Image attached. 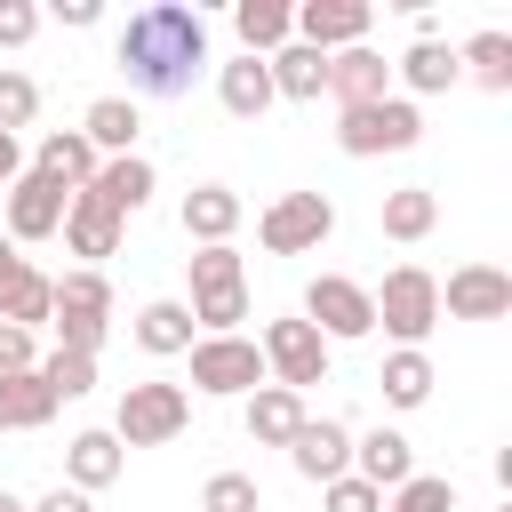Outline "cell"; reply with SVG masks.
I'll use <instances>...</instances> for the list:
<instances>
[{
    "label": "cell",
    "instance_id": "6da1fadb",
    "mask_svg": "<svg viewBox=\"0 0 512 512\" xmlns=\"http://www.w3.org/2000/svg\"><path fill=\"white\" fill-rule=\"evenodd\" d=\"M120 72L136 96H184L200 72H208V16L184 8V0H152L120 24Z\"/></svg>",
    "mask_w": 512,
    "mask_h": 512
},
{
    "label": "cell",
    "instance_id": "7a4b0ae2",
    "mask_svg": "<svg viewBox=\"0 0 512 512\" xmlns=\"http://www.w3.org/2000/svg\"><path fill=\"white\" fill-rule=\"evenodd\" d=\"M184 272H192V328H208V336H240V320H248V272H240V256L232 248H200V256H184Z\"/></svg>",
    "mask_w": 512,
    "mask_h": 512
},
{
    "label": "cell",
    "instance_id": "3957f363",
    "mask_svg": "<svg viewBox=\"0 0 512 512\" xmlns=\"http://www.w3.org/2000/svg\"><path fill=\"white\" fill-rule=\"evenodd\" d=\"M368 304H376V320L400 336V352H424V336L440 328V280H432L424 264H392L384 288H368Z\"/></svg>",
    "mask_w": 512,
    "mask_h": 512
},
{
    "label": "cell",
    "instance_id": "277c9868",
    "mask_svg": "<svg viewBox=\"0 0 512 512\" xmlns=\"http://www.w3.org/2000/svg\"><path fill=\"white\" fill-rule=\"evenodd\" d=\"M192 424V392L184 384H128L120 392V416H112V440L120 448H160V440H176Z\"/></svg>",
    "mask_w": 512,
    "mask_h": 512
},
{
    "label": "cell",
    "instance_id": "5b68a950",
    "mask_svg": "<svg viewBox=\"0 0 512 512\" xmlns=\"http://www.w3.org/2000/svg\"><path fill=\"white\" fill-rule=\"evenodd\" d=\"M416 136H424V112H416L408 96H376V104H352V112H336V144H344L352 160L408 152Z\"/></svg>",
    "mask_w": 512,
    "mask_h": 512
},
{
    "label": "cell",
    "instance_id": "8992f818",
    "mask_svg": "<svg viewBox=\"0 0 512 512\" xmlns=\"http://www.w3.org/2000/svg\"><path fill=\"white\" fill-rule=\"evenodd\" d=\"M48 328H56L64 352H96L104 328H112V280L88 272V264L64 272V280H56V312H48Z\"/></svg>",
    "mask_w": 512,
    "mask_h": 512
},
{
    "label": "cell",
    "instance_id": "52a82bcc",
    "mask_svg": "<svg viewBox=\"0 0 512 512\" xmlns=\"http://www.w3.org/2000/svg\"><path fill=\"white\" fill-rule=\"evenodd\" d=\"M336 232V200L328 192H280L264 216H256V240L272 248V256H304V248H320Z\"/></svg>",
    "mask_w": 512,
    "mask_h": 512
},
{
    "label": "cell",
    "instance_id": "ba28073f",
    "mask_svg": "<svg viewBox=\"0 0 512 512\" xmlns=\"http://www.w3.org/2000/svg\"><path fill=\"white\" fill-rule=\"evenodd\" d=\"M256 352H264V376L288 384V392L328 384V336H320L312 320H272V328L256 336Z\"/></svg>",
    "mask_w": 512,
    "mask_h": 512
},
{
    "label": "cell",
    "instance_id": "9c48e42d",
    "mask_svg": "<svg viewBox=\"0 0 512 512\" xmlns=\"http://www.w3.org/2000/svg\"><path fill=\"white\" fill-rule=\"evenodd\" d=\"M192 384L216 392V400H240V392H256L272 376H264V352L248 336H192Z\"/></svg>",
    "mask_w": 512,
    "mask_h": 512
},
{
    "label": "cell",
    "instance_id": "30bf717a",
    "mask_svg": "<svg viewBox=\"0 0 512 512\" xmlns=\"http://www.w3.org/2000/svg\"><path fill=\"white\" fill-rule=\"evenodd\" d=\"M304 320H312L328 344H352V336H368V328H376V304H368V288H360V280L320 272V280L304 288Z\"/></svg>",
    "mask_w": 512,
    "mask_h": 512
},
{
    "label": "cell",
    "instance_id": "8fae6325",
    "mask_svg": "<svg viewBox=\"0 0 512 512\" xmlns=\"http://www.w3.org/2000/svg\"><path fill=\"white\" fill-rule=\"evenodd\" d=\"M64 200H72L64 184H48V176H32V168H24V176L8 184V240L24 248V240H48V232H64Z\"/></svg>",
    "mask_w": 512,
    "mask_h": 512
},
{
    "label": "cell",
    "instance_id": "7c38bea8",
    "mask_svg": "<svg viewBox=\"0 0 512 512\" xmlns=\"http://www.w3.org/2000/svg\"><path fill=\"white\" fill-rule=\"evenodd\" d=\"M440 312H448V320H504V312H512V272H496V264H464V272H448Z\"/></svg>",
    "mask_w": 512,
    "mask_h": 512
},
{
    "label": "cell",
    "instance_id": "4fadbf2b",
    "mask_svg": "<svg viewBox=\"0 0 512 512\" xmlns=\"http://www.w3.org/2000/svg\"><path fill=\"white\" fill-rule=\"evenodd\" d=\"M56 312V280H40L24 256H16V240H0V320L8 328H40Z\"/></svg>",
    "mask_w": 512,
    "mask_h": 512
},
{
    "label": "cell",
    "instance_id": "5bb4252c",
    "mask_svg": "<svg viewBox=\"0 0 512 512\" xmlns=\"http://www.w3.org/2000/svg\"><path fill=\"white\" fill-rule=\"evenodd\" d=\"M368 16H376L368 0H304V8H296V40L320 48V56H328V48H360V40H368Z\"/></svg>",
    "mask_w": 512,
    "mask_h": 512
},
{
    "label": "cell",
    "instance_id": "9a60e30c",
    "mask_svg": "<svg viewBox=\"0 0 512 512\" xmlns=\"http://www.w3.org/2000/svg\"><path fill=\"white\" fill-rule=\"evenodd\" d=\"M288 456H296V472H304V480H320V488H328V480H344V472H352V432H344L336 416H304V432L288 440Z\"/></svg>",
    "mask_w": 512,
    "mask_h": 512
},
{
    "label": "cell",
    "instance_id": "2e32d148",
    "mask_svg": "<svg viewBox=\"0 0 512 512\" xmlns=\"http://www.w3.org/2000/svg\"><path fill=\"white\" fill-rule=\"evenodd\" d=\"M328 96H336V112L376 104V96H392V64H384L376 48H336V56H328Z\"/></svg>",
    "mask_w": 512,
    "mask_h": 512
},
{
    "label": "cell",
    "instance_id": "e0dca14e",
    "mask_svg": "<svg viewBox=\"0 0 512 512\" xmlns=\"http://www.w3.org/2000/svg\"><path fill=\"white\" fill-rule=\"evenodd\" d=\"M64 248H72V256H88V272H96L112 248H120V216H112V208H104L88 184L64 200Z\"/></svg>",
    "mask_w": 512,
    "mask_h": 512
},
{
    "label": "cell",
    "instance_id": "ac0fdd59",
    "mask_svg": "<svg viewBox=\"0 0 512 512\" xmlns=\"http://www.w3.org/2000/svg\"><path fill=\"white\" fill-rule=\"evenodd\" d=\"M232 232H240V192H232V184H192V192H184V240L232 248Z\"/></svg>",
    "mask_w": 512,
    "mask_h": 512
},
{
    "label": "cell",
    "instance_id": "d6986e66",
    "mask_svg": "<svg viewBox=\"0 0 512 512\" xmlns=\"http://www.w3.org/2000/svg\"><path fill=\"white\" fill-rule=\"evenodd\" d=\"M264 72H272V96H288V104H320V96H328V56H320V48H304V40L272 48V56H264Z\"/></svg>",
    "mask_w": 512,
    "mask_h": 512
},
{
    "label": "cell",
    "instance_id": "ffe728a7",
    "mask_svg": "<svg viewBox=\"0 0 512 512\" xmlns=\"http://www.w3.org/2000/svg\"><path fill=\"white\" fill-rule=\"evenodd\" d=\"M96 168H104V160H96V144H88L80 128H48L40 152H32V176H48V184H64V192H80Z\"/></svg>",
    "mask_w": 512,
    "mask_h": 512
},
{
    "label": "cell",
    "instance_id": "44dd1931",
    "mask_svg": "<svg viewBox=\"0 0 512 512\" xmlns=\"http://www.w3.org/2000/svg\"><path fill=\"white\" fill-rule=\"evenodd\" d=\"M296 432H304V392L256 384V392H248V440H256V448H288Z\"/></svg>",
    "mask_w": 512,
    "mask_h": 512
},
{
    "label": "cell",
    "instance_id": "7402d4cb",
    "mask_svg": "<svg viewBox=\"0 0 512 512\" xmlns=\"http://www.w3.org/2000/svg\"><path fill=\"white\" fill-rule=\"evenodd\" d=\"M80 136L96 144V160H104V152H112V160H128V152H136V136H144L136 96H96V104H88V120H80Z\"/></svg>",
    "mask_w": 512,
    "mask_h": 512
},
{
    "label": "cell",
    "instance_id": "603a6c76",
    "mask_svg": "<svg viewBox=\"0 0 512 512\" xmlns=\"http://www.w3.org/2000/svg\"><path fill=\"white\" fill-rule=\"evenodd\" d=\"M152 184H160V176H152V160H144V152H128V160H104V168L88 176V192H96V200H104L120 224H128V216L152 200Z\"/></svg>",
    "mask_w": 512,
    "mask_h": 512
},
{
    "label": "cell",
    "instance_id": "cb8c5ba5",
    "mask_svg": "<svg viewBox=\"0 0 512 512\" xmlns=\"http://www.w3.org/2000/svg\"><path fill=\"white\" fill-rule=\"evenodd\" d=\"M232 32H240L248 56H272V48L296 40V8L288 0H232Z\"/></svg>",
    "mask_w": 512,
    "mask_h": 512
},
{
    "label": "cell",
    "instance_id": "d4e9b609",
    "mask_svg": "<svg viewBox=\"0 0 512 512\" xmlns=\"http://www.w3.org/2000/svg\"><path fill=\"white\" fill-rule=\"evenodd\" d=\"M216 96H224L232 120H264V112H272V72H264V56H232V64L216 72Z\"/></svg>",
    "mask_w": 512,
    "mask_h": 512
},
{
    "label": "cell",
    "instance_id": "484cf974",
    "mask_svg": "<svg viewBox=\"0 0 512 512\" xmlns=\"http://www.w3.org/2000/svg\"><path fill=\"white\" fill-rule=\"evenodd\" d=\"M352 472H360L368 488H400V480L416 472V448H408L400 432H384V424H376L368 440H352Z\"/></svg>",
    "mask_w": 512,
    "mask_h": 512
},
{
    "label": "cell",
    "instance_id": "4316f807",
    "mask_svg": "<svg viewBox=\"0 0 512 512\" xmlns=\"http://www.w3.org/2000/svg\"><path fill=\"white\" fill-rule=\"evenodd\" d=\"M64 472H72V488H80V496L112 488V480H120V440H112V432H72Z\"/></svg>",
    "mask_w": 512,
    "mask_h": 512
},
{
    "label": "cell",
    "instance_id": "83f0119b",
    "mask_svg": "<svg viewBox=\"0 0 512 512\" xmlns=\"http://www.w3.org/2000/svg\"><path fill=\"white\" fill-rule=\"evenodd\" d=\"M48 416H56V392L40 384V368L0 376V432H40Z\"/></svg>",
    "mask_w": 512,
    "mask_h": 512
},
{
    "label": "cell",
    "instance_id": "f1b7e54d",
    "mask_svg": "<svg viewBox=\"0 0 512 512\" xmlns=\"http://www.w3.org/2000/svg\"><path fill=\"white\" fill-rule=\"evenodd\" d=\"M136 344H144L152 360H168V352H192V312H184L176 296L144 304V312H136Z\"/></svg>",
    "mask_w": 512,
    "mask_h": 512
},
{
    "label": "cell",
    "instance_id": "f546056e",
    "mask_svg": "<svg viewBox=\"0 0 512 512\" xmlns=\"http://www.w3.org/2000/svg\"><path fill=\"white\" fill-rule=\"evenodd\" d=\"M432 224H440V200H432L424 184H400V192H384V240H400V248H408V240H424Z\"/></svg>",
    "mask_w": 512,
    "mask_h": 512
},
{
    "label": "cell",
    "instance_id": "4dcf8cb0",
    "mask_svg": "<svg viewBox=\"0 0 512 512\" xmlns=\"http://www.w3.org/2000/svg\"><path fill=\"white\" fill-rule=\"evenodd\" d=\"M456 72H472L480 88H512V32H472L464 40V56H456Z\"/></svg>",
    "mask_w": 512,
    "mask_h": 512
},
{
    "label": "cell",
    "instance_id": "1f68e13d",
    "mask_svg": "<svg viewBox=\"0 0 512 512\" xmlns=\"http://www.w3.org/2000/svg\"><path fill=\"white\" fill-rule=\"evenodd\" d=\"M400 80H408L416 96H440V88H456L464 72H456V48H440V40H416V48L400 56Z\"/></svg>",
    "mask_w": 512,
    "mask_h": 512
},
{
    "label": "cell",
    "instance_id": "d6a6232c",
    "mask_svg": "<svg viewBox=\"0 0 512 512\" xmlns=\"http://www.w3.org/2000/svg\"><path fill=\"white\" fill-rule=\"evenodd\" d=\"M376 384H384L392 408H424V400H432V360H424V352H392Z\"/></svg>",
    "mask_w": 512,
    "mask_h": 512
},
{
    "label": "cell",
    "instance_id": "836d02e7",
    "mask_svg": "<svg viewBox=\"0 0 512 512\" xmlns=\"http://www.w3.org/2000/svg\"><path fill=\"white\" fill-rule=\"evenodd\" d=\"M40 384L56 392V408L80 400V392H96V352H64V344H56V352L40 360Z\"/></svg>",
    "mask_w": 512,
    "mask_h": 512
},
{
    "label": "cell",
    "instance_id": "e575fe53",
    "mask_svg": "<svg viewBox=\"0 0 512 512\" xmlns=\"http://www.w3.org/2000/svg\"><path fill=\"white\" fill-rule=\"evenodd\" d=\"M384 512H456V488L440 480V472H408L400 488H392V504Z\"/></svg>",
    "mask_w": 512,
    "mask_h": 512
},
{
    "label": "cell",
    "instance_id": "d590c367",
    "mask_svg": "<svg viewBox=\"0 0 512 512\" xmlns=\"http://www.w3.org/2000/svg\"><path fill=\"white\" fill-rule=\"evenodd\" d=\"M32 112H40V80L32 72H0V136L32 128Z\"/></svg>",
    "mask_w": 512,
    "mask_h": 512
},
{
    "label": "cell",
    "instance_id": "8d00e7d4",
    "mask_svg": "<svg viewBox=\"0 0 512 512\" xmlns=\"http://www.w3.org/2000/svg\"><path fill=\"white\" fill-rule=\"evenodd\" d=\"M200 512H256V480L248 472H216L200 488Z\"/></svg>",
    "mask_w": 512,
    "mask_h": 512
},
{
    "label": "cell",
    "instance_id": "74e56055",
    "mask_svg": "<svg viewBox=\"0 0 512 512\" xmlns=\"http://www.w3.org/2000/svg\"><path fill=\"white\" fill-rule=\"evenodd\" d=\"M328 512H384V488H368L360 472H344V480H328Z\"/></svg>",
    "mask_w": 512,
    "mask_h": 512
},
{
    "label": "cell",
    "instance_id": "f35d334b",
    "mask_svg": "<svg viewBox=\"0 0 512 512\" xmlns=\"http://www.w3.org/2000/svg\"><path fill=\"white\" fill-rule=\"evenodd\" d=\"M40 32V8L32 0H0V48H24Z\"/></svg>",
    "mask_w": 512,
    "mask_h": 512
},
{
    "label": "cell",
    "instance_id": "ab89813d",
    "mask_svg": "<svg viewBox=\"0 0 512 512\" xmlns=\"http://www.w3.org/2000/svg\"><path fill=\"white\" fill-rule=\"evenodd\" d=\"M24 368H40L32 328H8V320H0V376H24Z\"/></svg>",
    "mask_w": 512,
    "mask_h": 512
},
{
    "label": "cell",
    "instance_id": "60d3db41",
    "mask_svg": "<svg viewBox=\"0 0 512 512\" xmlns=\"http://www.w3.org/2000/svg\"><path fill=\"white\" fill-rule=\"evenodd\" d=\"M24 512H96V504H88L80 488H48V496H40V504H24Z\"/></svg>",
    "mask_w": 512,
    "mask_h": 512
},
{
    "label": "cell",
    "instance_id": "b9f144b4",
    "mask_svg": "<svg viewBox=\"0 0 512 512\" xmlns=\"http://www.w3.org/2000/svg\"><path fill=\"white\" fill-rule=\"evenodd\" d=\"M24 176V152H16V136H0V192Z\"/></svg>",
    "mask_w": 512,
    "mask_h": 512
},
{
    "label": "cell",
    "instance_id": "7bdbcfd3",
    "mask_svg": "<svg viewBox=\"0 0 512 512\" xmlns=\"http://www.w3.org/2000/svg\"><path fill=\"white\" fill-rule=\"evenodd\" d=\"M0 512H24V496H8V488H0Z\"/></svg>",
    "mask_w": 512,
    "mask_h": 512
}]
</instances>
